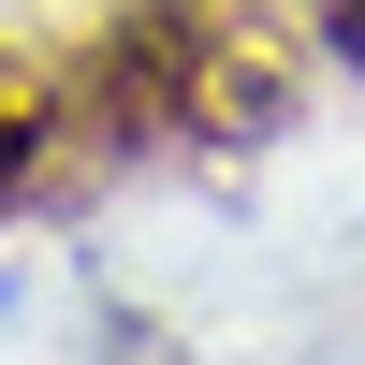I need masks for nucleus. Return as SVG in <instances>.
Returning <instances> with one entry per match:
<instances>
[{
	"label": "nucleus",
	"instance_id": "f257e3e1",
	"mask_svg": "<svg viewBox=\"0 0 365 365\" xmlns=\"http://www.w3.org/2000/svg\"><path fill=\"white\" fill-rule=\"evenodd\" d=\"M103 117L117 132H220V117H278V73L234 44L205 0H132L103 29Z\"/></svg>",
	"mask_w": 365,
	"mask_h": 365
},
{
	"label": "nucleus",
	"instance_id": "7ed1b4c3",
	"mask_svg": "<svg viewBox=\"0 0 365 365\" xmlns=\"http://www.w3.org/2000/svg\"><path fill=\"white\" fill-rule=\"evenodd\" d=\"M307 15H322V44H336V58H365V0H307Z\"/></svg>",
	"mask_w": 365,
	"mask_h": 365
},
{
	"label": "nucleus",
	"instance_id": "f03ea898",
	"mask_svg": "<svg viewBox=\"0 0 365 365\" xmlns=\"http://www.w3.org/2000/svg\"><path fill=\"white\" fill-rule=\"evenodd\" d=\"M29 161H44V73H15V58H0V205L29 190Z\"/></svg>",
	"mask_w": 365,
	"mask_h": 365
}]
</instances>
